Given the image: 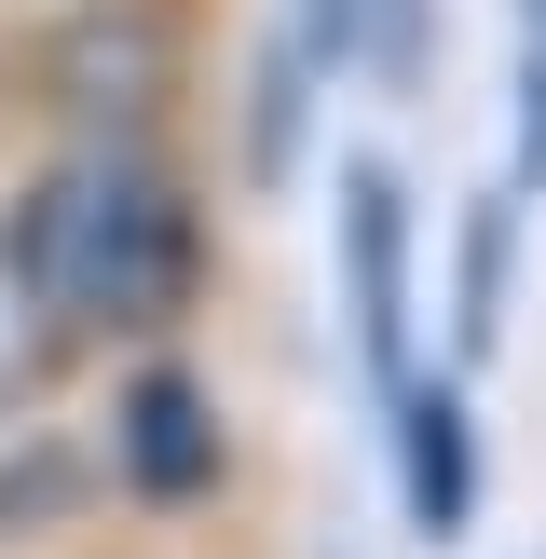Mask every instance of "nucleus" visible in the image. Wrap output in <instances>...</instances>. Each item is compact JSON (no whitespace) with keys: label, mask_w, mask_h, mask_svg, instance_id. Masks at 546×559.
Masks as SVG:
<instances>
[{"label":"nucleus","mask_w":546,"mask_h":559,"mask_svg":"<svg viewBox=\"0 0 546 559\" xmlns=\"http://www.w3.org/2000/svg\"><path fill=\"white\" fill-rule=\"evenodd\" d=\"M14 260L41 273V300L69 328H136V314H164L191 287V205H178L164 164L82 151L14 205Z\"/></svg>","instance_id":"obj_1"},{"label":"nucleus","mask_w":546,"mask_h":559,"mask_svg":"<svg viewBox=\"0 0 546 559\" xmlns=\"http://www.w3.org/2000/svg\"><path fill=\"white\" fill-rule=\"evenodd\" d=\"M342 287H355V355H369V396L396 409L410 382V260H396V178L342 164Z\"/></svg>","instance_id":"obj_2"},{"label":"nucleus","mask_w":546,"mask_h":559,"mask_svg":"<svg viewBox=\"0 0 546 559\" xmlns=\"http://www.w3.org/2000/svg\"><path fill=\"white\" fill-rule=\"evenodd\" d=\"M123 478L151 506H205L218 491V409H205L191 369H136L123 382Z\"/></svg>","instance_id":"obj_3"},{"label":"nucleus","mask_w":546,"mask_h":559,"mask_svg":"<svg viewBox=\"0 0 546 559\" xmlns=\"http://www.w3.org/2000/svg\"><path fill=\"white\" fill-rule=\"evenodd\" d=\"M396 451H410V519H424V533H464L478 451H464V396H451V382H410V396H396Z\"/></svg>","instance_id":"obj_4"},{"label":"nucleus","mask_w":546,"mask_h":559,"mask_svg":"<svg viewBox=\"0 0 546 559\" xmlns=\"http://www.w3.org/2000/svg\"><path fill=\"white\" fill-rule=\"evenodd\" d=\"M55 355H69V314H55V300H41V273L0 246V396L55 382Z\"/></svg>","instance_id":"obj_5"},{"label":"nucleus","mask_w":546,"mask_h":559,"mask_svg":"<svg viewBox=\"0 0 546 559\" xmlns=\"http://www.w3.org/2000/svg\"><path fill=\"white\" fill-rule=\"evenodd\" d=\"M491 314H506V218L464 205V287H451V355H491Z\"/></svg>","instance_id":"obj_6"},{"label":"nucleus","mask_w":546,"mask_h":559,"mask_svg":"<svg viewBox=\"0 0 546 559\" xmlns=\"http://www.w3.org/2000/svg\"><path fill=\"white\" fill-rule=\"evenodd\" d=\"M300 109H314V55L273 41V55H260V109H246V123H260V178H287V164H300Z\"/></svg>","instance_id":"obj_7"},{"label":"nucleus","mask_w":546,"mask_h":559,"mask_svg":"<svg viewBox=\"0 0 546 559\" xmlns=\"http://www.w3.org/2000/svg\"><path fill=\"white\" fill-rule=\"evenodd\" d=\"M82 491V464L69 451H27V464H0V533H14V519H41V506H69Z\"/></svg>","instance_id":"obj_8"},{"label":"nucleus","mask_w":546,"mask_h":559,"mask_svg":"<svg viewBox=\"0 0 546 559\" xmlns=\"http://www.w3.org/2000/svg\"><path fill=\"white\" fill-rule=\"evenodd\" d=\"M369 41H382L396 82H424V0H369Z\"/></svg>","instance_id":"obj_9"},{"label":"nucleus","mask_w":546,"mask_h":559,"mask_svg":"<svg viewBox=\"0 0 546 559\" xmlns=\"http://www.w3.org/2000/svg\"><path fill=\"white\" fill-rule=\"evenodd\" d=\"M300 55L342 69V55H355V0H300Z\"/></svg>","instance_id":"obj_10"},{"label":"nucleus","mask_w":546,"mask_h":559,"mask_svg":"<svg viewBox=\"0 0 546 559\" xmlns=\"http://www.w3.org/2000/svg\"><path fill=\"white\" fill-rule=\"evenodd\" d=\"M519 178H546V27H533V82H519Z\"/></svg>","instance_id":"obj_11"}]
</instances>
